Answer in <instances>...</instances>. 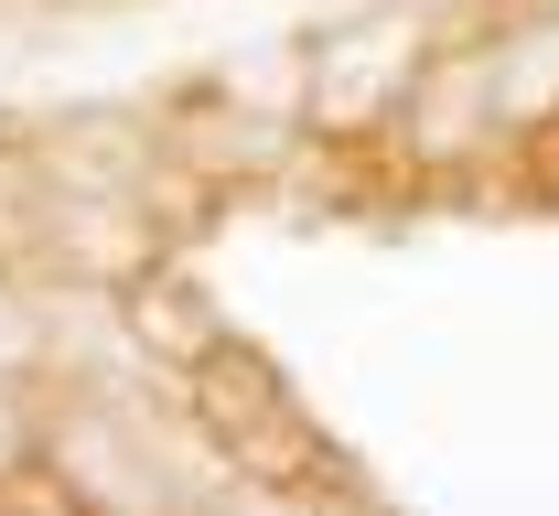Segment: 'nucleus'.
<instances>
[{"label":"nucleus","mask_w":559,"mask_h":516,"mask_svg":"<svg viewBox=\"0 0 559 516\" xmlns=\"http://www.w3.org/2000/svg\"><path fill=\"white\" fill-rule=\"evenodd\" d=\"M130 334L151 345V356H173V367H194V356L226 345V334H215V312L194 301V280H140V291H130Z\"/></svg>","instance_id":"nucleus-3"},{"label":"nucleus","mask_w":559,"mask_h":516,"mask_svg":"<svg viewBox=\"0 0 559 516\" xmlns=\"http://www.w3.org/2000/svg\"><path fill=\"white\" fill-rule=\"evenodd\" d=\"M419 65H430V22H419V11H388V22H366V33H345V44L312 55L301 108H312L323 141H366V130L399 119V97H409Z\"/></svg>","instance_id":"nucleus-1"},{"label":"nucleus","mask_w":559,"mask_h":516,"mask_svg":"<svg viewBox=\"0 0 559 516\" xmlns=\"http://www.w3.org/2000/svg\"><path fill=\"white\" fill-rule=\"evenodd\" d=\"M559 0H495V22H549Z\"/></svg>","instance_id":"nucleus-4"},{"label":"nucleus","mask_w":559,"mask_h":516,"mask_svg":"<svg viewBox=\"0 0 559 516\" xmlns=\"http://www.w3.org/2000/svg\"><path fill=\"white\" fill-rule=\"evenodd\" d=\"M44 237H55V248H66L75 269H97V280H140V259H151V248H162V237H151V226L130 216V205H119V216H108V205H97V194H66V205H55V216H44Z\"/></svg>","instance_id":"nucleus-2"}]
</instances>
